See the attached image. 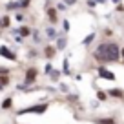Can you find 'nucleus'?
Returning a JSON list of instances; mask_svg holds the SVG:
<instances>
[{
	"label": "nucleus",
	"instance_id": "dca6fc26",
	"mask_svg": "<svg viewBox=\"0 0 124 124\" xmlns=\"http://www.w3.org/2000/svg\"><path fill=\"white\" fill-rule=\"evenodd\" d=\"M8 73H9V71L6 70V68H0V75H8Z\"/></svg>",
	"mask_w": 124,
	"mask_h": 124
},
{
	"label": "nucleus",
	"instance_id": "20e7f679",
	"mask_svg": "<svg viewBox=\"0 0 124 124\" xmlns=\"http://www.w3.org/2000/svg\"><path fill=\"white\" fill-rule=\"evenodd\" d=\"M99 77H102V78H108V80H115V75H113L111 71L104 70V68H99Z\"/></svg>",
	"mask_w": 124,
	"mask_h": 124
},
{
	"label": "nucleus",
	"instance_id": "a211bd4d",
	"mask_svg": "<svg viewBox=\"0 0 124 124\" xmlns=\"http://www.w3.org/2000/svg\"><path fill=\"white\" fill-rule=\"evenodd\" d=\"M120 55H122V57H124V49H120Z\"/></svg>",
	"mask_w": 124,
	"mask_h": 124
},
{
	"label": "nucleus",
	"instance_id": "4468645a",
	"mask_svg": "<svg viewBox=\"0 0 124 124\" xmlns=\"http://www.w3.org/2000/svg\"><path fill=\"white\" fill-rule=\"evenodd\" d=\"M97 97H99V99H101V101H104V99H106V93H102V91H99V93H97Z\"/></svg>",
	"mask_w": 124,
	"mask_h": 124
},
{
	"label": "nucleus",
	"instance_id": "f3484780",
	"mask_svg": "<svg viewBox=\"0 0 124 124\" xmlns=\"http://www.w3.org/2000/svg\"><path fill=\"white\" fill-rule=\"evenodd\" d=\"M18 6H29V0H22V2H20Z\"/></svg>",
	"mask_w": 124,
	"mask_h": 124
},
{
	"label": "nucleus",
	"instance_id": "9d476101",
	"mask_svg": "<svg viewBox=\"0 0 124 124\" xmlns=\"http://www.w3.org/2000/svg\"><path fill=\"white\" fill-rule=\"evenodd\" d=\"M11 106H13V99H6V101L2 102V108H4V109L11 108Z\"/></svg>",
	"mask_w": 124,
	"mask_h": 124
},
{
	"label": "nucleus",
	"instance_id": "6e6552de",
	"mask_svg": "<svg viewBox=\"0 0 124 124\" xmlns=\"http://www.w3.org/2000/svg\"><path fill=\"white\" fill-rule=\"evenodd\" d=\"M109 95L111 97H124V91H120V89H109Z\"/></svg>",
	"mask_w": 124,
	"mask_h": 124
},
{
	"label": "nucleus",
	"instance_id": "9b49d317",
	"mask_svg": "<svg viewBox=\"0 0 124 124\" xmlns=\"http://www.w3.org/2000/svg\"><path fill=\"white\" fill-rule=\"evenodd\" d=\"M93 39H95V35H93V33H91V35H88V37H86V39H84V42H82V44H84V46H88V44L91 42Z\"/></svg>",
	"mask_w": 124,
	"mask_h": 124
},
{
	"label": "nucleus",
	"instance_id": "f257e3e1",
	"mask_svg": "<svg viewBox=\"0 0 124 124\" xmlns=\"http://www.w3.org/2000/svg\"><path fill=\"white\" fill-rule=\"evenodd\" d=\"M93 58L97 62H117L120 58V49L115 42H104L93 51Z\"/></svg>",
	"mask_w": 124,
	"mask_h": 124
},
{
	"label": "nucleus",
	"instance_id": "1a4fd4ad",
	"mask_svg": "<svg viewBox=\"0 0 124 124\" xmlns=\"http://www.w3.org/2000/svg\"><path fill=\"white\" fill-rule=\"evenodd\" d=\"M47 15H49V20H51V22H57V11H55V9H49V11H47Z\"/></svg>",
	"mask_w": 124,
	"mask_h": 124
},
{
	"label": "nucleus",
	"instance_id": "f8f14e48",
	"mask_svg": "<svg viewBox=\"0 0 124 124\" xmlns=\"http://www.w3.org/2000/svg\"><path fill=\"white\" fill-rule=\"evenodd\" d=\"M53 53H55V49H53V47H46V57H47V58H51V57H53Z\"/></svg>",
	"mask_w": 124,
	"mask_h": 124
},
{
	"label": "nucleus",
	"instance_id": "39448f33",
	"mask_svg": "<svg viewBox=\"0 0 124 124\" xmlns=\"http://www.w3.org/2000/svg\"><path fill=\"white\" fill-rule=\"evenodd\" d=\"M0 55H2V57H6V58H9V60H16L15 53H13V51H9L6 46H2V47H0Z\"/></svg>",
	"mask_w": 124,
	"mask_h": 124
},
{
	"label": "nucleus",
	"instance_id": "f03ea898",
	"mask_svg": "<svg viewBox=\"0 0 124 124\" xmlns=\"http://www.w3.org/2000/svg\"><path fill=\"white\" fill-rule=\"evenodd\" d=\"M47 109V104H39V106H31V108H26V109H20V115L22 113H44Z\"/></svg>",
	"mask_w": 124,
	"mask_h": 124
},
{
	"label": "nucleus",
	"instance_id": "2eb2a0df",
	"mask_svg": "<svg viewBox=\"0 0 124 124\" xmlns=\"http://www.w3.org/2000/svg\"><path fill=\"white\" fill-rule=\"evenodd\" d=\"M51 78H53V80H57V78H58V71H51Z\"/></svg>",
	"mask_w": 124,
	"mask_h": 124
},
{
	"label": "nucleus",
	"instance_id": "423d86ee",
	"mask_svg": "<svg viewBox=\"0 0 124 124\" xmlns=\"http://www.w3.org/2000/svg\"><path fill=\"white\" fill-rule=\"evenodd\" d=\"M97 124H117V122H115L113 117H106V119H99Z\"/></svg>",
	"mask_w": 124,
	"mask_h": 124
},
{
	"label": "nucleus",
	"instance_id": "7ed1b4c3",
	"mask_svg": "<svg viewBox=\"0 0 124 124\" xmlns=\"http://www.w3.org/2000/svg\"><path fill=\"white\" fill-rule=\"evenodd\" d=\"M37 75H39V71H37L35 68H29V70L26 71V84H31V82H35Z\"/></svg>",
	"mask_w": 124,
	"mask_h": 124
},
{
	"label": "nucleus",
	"instance_id": "0eeeda50",
	"mask_svg": "<svg viewBox=\"0 0 124 124\" xmlns=\"http://www.w3.org/2000/svg\"><path fill=\"white\" fill-rule=\"evenodd\" d=\"M8 82H9L8 75H0V89H4V86H8Z\"/></svg>",
	"mask_w": 124,
	"mask_h": 124
},
{
	"label": "nucleus",
	"instance_id": "ddd939ff",
	"mask_svg": "<svg viewBox=\"0 0 124 124\" xmlns=\"http://www.w3.org/2000/svg\"><path fill=\"white\" fill-rule=\"evenodd\" d=\"M20 33H22L24 37H27L29 35V27H20Z\"/></svg>",
	"mask_w": 124,
	"mask_h": 124
}]
</instances>
